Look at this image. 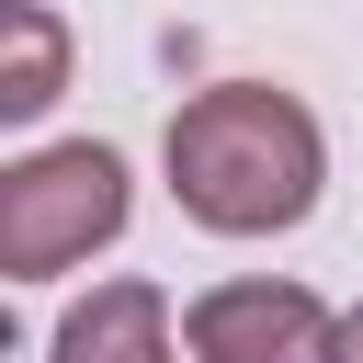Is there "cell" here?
<instances>
[{
    "mask_svg": "<svg viewBox=\"0 0 363 363\" xmlns=\"http://www.w3.org/2000/svg\"><path fill=\"white\" fill-rule=\"evenodd\" d=\"M159 159H170L182 216L216 227V238L306 227V216H318V182H329L318 113H306L295 91H272V79H216V91H193V102L170 113Z\"/></svg>",
    "mask_w": 363,
    "mask_h": 363,
    "instance_id": "6da1fadb",
    "label": "cell"
},
{
    "mask_svg": "<svg viewBox=\"0 0 363 363\" xmlns=\"http://www.w3.org/2000/svg\"><path fill=\"white\" fill-rule=\"evenodd\" d=\"M125 159L68 136V147H23L0 170V284H45L68 261H91L102 238H125Z\"/></svg>",
    "mask_w": 363,
    "mask_h": 363,
    "instance_id": "7a4b0ae2",
    "label": "cell"
},
{
    "mask_svg": "<svg viewBox=\"0 0 363 363\" xmlns=\"http://www.w3.org/2000/svg\"><path fill=\"white\" fill-rule=\"evenodd\" d=\"M182 352L193 363H340V318L306 295V284H204L182 306Z\"/></svg>",
    "mask_w": 363,
    "mask_h": 363,
    "instance_id": "3957f363",
    "label": "cell"
},
{
    "mask_svg": "<svg viewBox=\"0 0 363 363\" xmlns=\"http://www.w3.org/2000/svg\"><path fill=\"white\" fill-rule=\"evenodd\" d=\"M45 363H170V295H159L147 272H113V284H91V295L57 318Z\"/></svg>",
    "mask_w": 363,
    "mask_h": 363,
    "instance_id": "277c9868",
    "label": "cell"
},
{
    "mask_svg": "<svg viewBox=\"0 0 363 363\" xmlns=\"http://www.w3.org/2000/svg\"><path fill=\"white\" fill-rule=\"evenodd\" d=\"M0 34H11V68H0V113H11V125H34V113L68 91V34H57V11H45V0H11V11H0Z\"/></svg>",
    "mask_w": 363,
    "mask_h": 363,
    "instance_id": "5b68a950",
    "label": "cell"
},
{
    "mask_svg": "<svg viewBox=\"0 0 363 363\" xmlns=\"http://www.w3.org/2000/svg\"><path fill=\"white\" fill-rule=\"evenodd\" d=\"M340 363H363V306H352V318H340Z\"/></svg>",
    "mask_w": 363,
    "mask_h": 363,
    "instance_id": "8992f818",
    "label": "cell"
}]
</instances>
